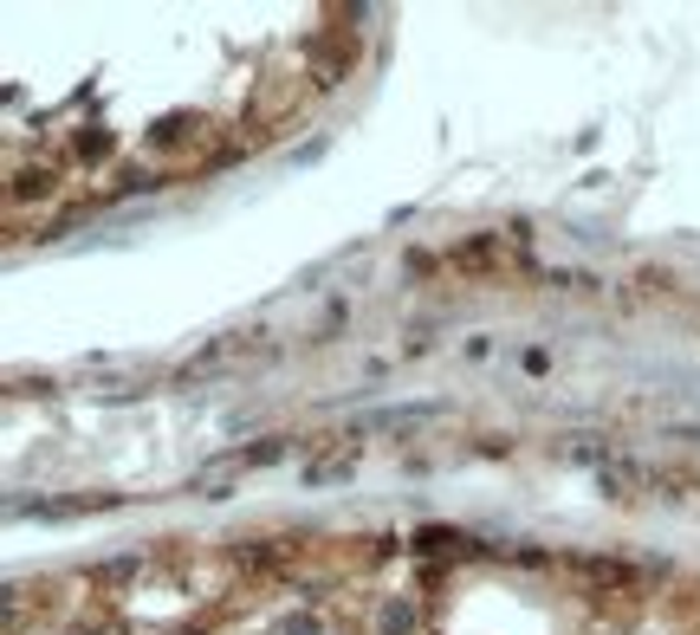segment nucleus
Instances as JSON below:
<instances>
[{
  "label": "nucleus",
  "instance_id": "2",
  "mask_svg": "<svg viewBox=\"0 0 700 635\" xmlns=\"http://www.w3.org/2000/svg\"><path fill=\"white\" fill-rule=\"evenodd\" d=\"M558 460H603V441H558Z\"/></svg>",
  "mask_w": 700,
  "mask_h": 635
},
{
  "label": "nucleus",
  "instance_id": "1",
  "mask_svg": "<svg viewBox=\"0 0 700 635\" xmlns=\"http://www.w3.org/2000/svg\"><path fill=\"white\" fill-rule=\"evenodd\" d=\"M435 415H442V403H408V409H369L357 428H422Z\"/></svg>",
  "mask_w": 700,
  "mask_h": 635
},
{
  "label": "nucleus",
  "instance_id": "3",
  "mask_svg": "<svg viewBox=\"0 0 700 635\" xmlns=\"http://www.w3.org/2000/svg\"><path fill=\"white\" fill-rule=\"evenodd\" d=\"M344 474H351V460H325V467H312L305 480H344Z\"/></svg>",
  "mask_w": 700,
  "mask_h": 635
}]
</instances>
